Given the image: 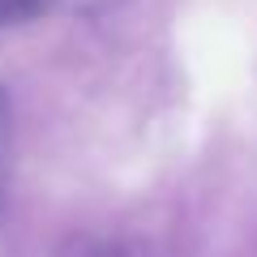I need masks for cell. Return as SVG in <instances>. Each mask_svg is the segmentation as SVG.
<instances>
[{
	"label": "cell",
	"instance_id": "cell-1",
	"mask_svg": "<svg viewBox=\"0 0 257 257\" xmlns=\"http://www.w3.org/2000/svg\"><path fill=\"white\" fill-rule=\"evenodd\" d=\"M9 163H13V111H9L5 90H0V214L9 202Z\"/></svg>",
	"mask_w": 257,
	"mask_h": 257
}]
</instances>
